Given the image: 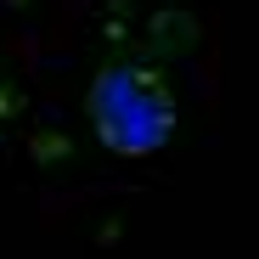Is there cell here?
I'll list each match as a JSON object with an SVG mask.
<instances>
[{"mask_svg":"<svg viewBox=\"0 0 259 259\" xmlns=\"http://www.w3.org/2000/svg\"><path fill=\"white\" fill-rule=\"evenodd\" d=\"M91 124L107 152L118 158H152L175 136V96H169L163 73L141 62H102L91 79Z\"/></svg>","mask_w":259,"mask_h":259,"instance_id":"6da1fadb","label":"cell"}]
</instances>
